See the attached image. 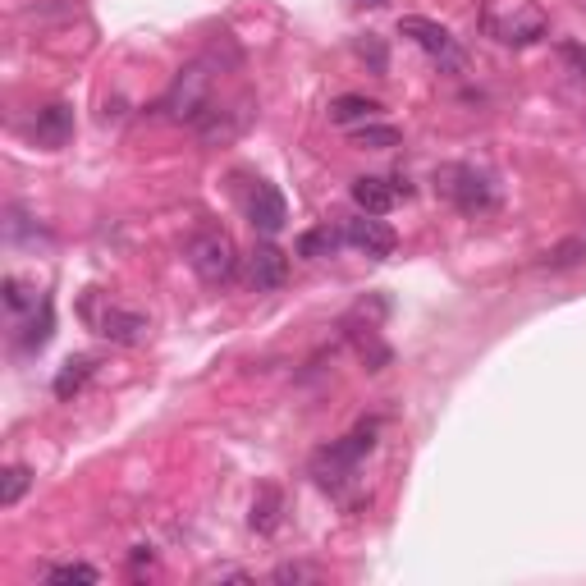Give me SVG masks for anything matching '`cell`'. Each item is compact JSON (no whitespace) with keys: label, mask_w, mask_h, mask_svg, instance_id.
I'll list each match as a JSON object with an SVG mask.
<instances>
[{"label":"cell","mask_w":586,"mask_h":586,"mask_svg":"<svg viewBox=\"0 0 586 586\" xmlns=\"http://www.w3.org/2000/svg\"><path fill=\"white\" fill-rule=\"evenodd\" d=\"M353 202H358V211H367V216H385V211H394V202H399V184L376 179V174H362V179H353Z\"/></svg>","instance_id":"cell-12"},{"label":"cell","mask_w":586,"mask_h":586,"mask_svg":"<svg viewBox=\"0 0 586 586\" xmlns=\"http://www.w3.org/2000/svg\"><path fill=\"white\" fill-rule=\"evenodd\" d=\"M28 486H33V472L23 463H14V467H5V481H0V509H14V504L28 495Z\"/></svg>","instance_id":"cell-18"},{"label":"cell","mask_w":586,"mask_h":586,"mask_svg":"<svg viewBox=\"0 0 586 586\" xmlns=\"http://www.w3.org/2000/svg\"><path fill=\"white\" fill-rule=\"evenodd\" d=\"M344 239L353 243V248L362 252V257H371V261H385V257H394V248H399V239H394V229L385 225L380 216H353L344 225Z\"/></svg>","instance_id":"cell-8"},{"label":"cell","mask_w":586,"mask_h":586,"mask_svg":"<svg viewBox=\"0 0 586 586\" xmlns=\"http://www.w3.org/2000/svg\"><path fill=\"white\" fill-rule=\"evenodd\" d=\"M184 257L197 271V280H207V284H229L234 275H239V248H234V239L216 225L197 229L193 239H188Z\"/></svg>","instance_id":"cell-4"},{"label":"cell","mask_w":586,"mask_h":586,"mask_svg":"<svg viewBox=\"0 0 586 586\" xmlns=\"http://www.w3.org/2000/svg\"><path fill=\"white\" fill-rule=\"evenodd\" d=\"M211 97H216V60H211V55H202V60H193V65H184L179 74H174V83H170V92H165L161 110L170 115V120L197 124L211 106H216Z\"/></svg>","instance_id":"cell-1"},{"label":"cell","mask_w":586,"mask_h":586,"mask_svg":"<svg viewBox=\"0 0 586 586\" xmlns=\"http://www.w3.org/2000/svg\"><path fill=\"white\" fill-rule=\"evenodd\" d=\"M51 326H55V316H51V303H42V316H33V326H28V335H23L19 344L28 348V353H33V348H42L46 339H51Z\"/></svg>","instance_id":"cell-24"},{"label":"cell","mask_w":586,"mask_h":586,"mask_svg":"<svg viewBox=\"0 0 586 586\" xmlns=\"http://www.w3.org/2000/svg\"><path fill=\"white\" fill-rule=\"evenodd\" d=\"M559 55H564V65L573 69L577 78H586V46H577V42H559Z\"/></svg>","instance_id":"cell-26"},{"label":"cell","mask_w":586,"mask_h":586,"mask_svg":"<svg viewBox=\"0 0 586 586\" xmlns=\"http://www.w3.org/2000/svg\"><path fill=\"white\" fill-rule=\"evenodd\" d=\"M358 55L371 65V74H385L390 69V55H385V42H380L376 33H367V37H358Z\"/></svg>","instance_id":"cell-23"},{"label":"cell","mask_w":586,"mask_h":586,"mask_svg":"<svg viewBox=\"0 0 586 586\" xmlns=\"http://www.w3.org/2000/svg\"><path fill=\"white\" fill-rule=\"evenodd\" d=\"M92 371H97V358H92V353H78V358H69L65 367H60V376H55V399H74L78 390H83L87 380H92Z\"/></svg>","instance_id":"cell-15"},{"label":"cell","mask_w":586,"mask_h":586,"mask_svg":"<svg viewBox=\"0 0 586 586\" xmlns=\"http://www.w3.org/2000/svg\"><path fill=\"white\" fill-rule=\"evenodd\" d=\"M376 449V426H362V431L344 435V440H335V445L326 449H316L312 454V477L316 486H326V490H339L353 472H358V463Z\"/></svg>","instance_id":"cell-3"},{"label":"cell","mask_w":586,"mask_h":586,"mask_svg":"<svg viewBox=\"0 0 586 586\" xmlns=\"http://www.w3.org/2000/svg\"><path fill=\"white\" fill-rule=\"evenodd\" d=\"M353 344H358V353H362V362H367V371H385L390 367V348L380 344L376 339V330H353Z\"/></svg>","instance_id":"cell-19"},{"label":"cell","mask_w":586,"mask_h":586,"mask_svg":"<svg viewBox=\"0 0 586 586\" xmlns=\"http://www.w3.org/2000/svg\"><path fill=\"white\" fill-rule=\"evenodd\" d=\"M271 577H275V582H316L321 573H316V568H307V564H280Z\"/></svg>","instance_id":"cell-25"},{"label":"cell","mask_w":586,"mask_h":586,"mask_svg":"<svg viewBox=\"0 0 586 586\" xmlns=\"http://www.w3.org/2000/svg\"><path fill=\"white\" fill-rule=\"evenodd\" d=\"M46 582L51 586H97L101 573L92 564H55V568H46Z\"/></svg>","instance_id":"cell-17"},{"label":"cell","mask_w":586,"mask_h":586,"mask_svg":"<svg viewBox=\"0 0 586 586\" xmlns=\"http://www.w3.org/2000/svg\"><path fill=\"white\" fill-rule=\"evenodd\" d=\"M33 138H37V147H46V152H60V147L74 138V110H69L65 101H51L46 110H37Z\"/></svg>","instance_id":"cell-11"},{"label":"cell","mask_w":586,"mask_h":586,"mask_svg":"<svg viewBox=\"0 0 586 586\" xmlns=\"http://www.w3.org/2000/svg\"><path fill=\"white\" fill-rule=\"evenodd\" d=\"M87 321H92V330H97L101 339H110V344L120 348H138L147 344V335H152V321L142 312H133V307H120V303H92L87 298Z\"/></svg>","instance_id":"cell-5"},{"label":"cell","mask_w":586,"mask_h":586,"mask_svg":"<svg viewBox=\"0 0 586 586\" xmlns=\"http://www.w3.org/2000/svg\"><path fill=\"white\" fill-rule=\"evenodd\" d=\"M5 307H10L14 316H23V312H37V289H28V284L19 280V275H5Z\"/></svg>","instance_id":"cell-21"},{"label":"cell","mask_w":586,"mask_h":586,"mask_svg":"<svg viewBox=\"0 0 586 586\" xmlns=\"http://www.w3.org/2000/svg\"><path fill=\"white\" fill-rule=\"evenodd\" d=\"M481 28L500 46H532L550 33L545 10H536L532 0H490L481 10Z\"/></svg>","instance_id":"cell-2"},{"label":"cell","mask_w":586,"mask_h":586,"mask_svg":"<svg viewBox=\"0 0 586 586\" xmlns=\"http://www.w3.org/2000/svg\"><path fill=\"white\" fill-rule=\"evenodd\" d=\"M280 518H284V495H280V486H261L257 490V500H252V532L257 536H271L275 527H280Z\"/></svg>","instance_id":"cell-13"},{"label":"cell","mask_w":586,"mask_h":586,"mask_svg":"<svg viewBox=\"0 0 586 586\" xmlns=\"http://www.w3.org/2000/svg\"><path fill=\"white\" fill-rule=\"evenodd\" d=\"M380 101L371 97H358V92H344V97L330 101V124H344V129H353V124H371L376 120Z\"/></svg>","instance_id":"cell-14"},{"label":"cell","mask_w":586,"mask_h":586,"mask_svg":"<svg viewBox=\"0 0 586 586\" xmlns=\"http://www.w3.org/2000/svg\"><path fill=\"white\" fill-rule=\"evenodd\" d=\"M582 261H586V239H564L554 252H545L550 271H568V266H582Z\"/></svg>","instance_id":"cell-22"},{"label":"cell","mask_w":586,"mask_h":586,"mask_svg":"<svg viewBox=\"0 0 586 586\" xmlns=\"http://www.w3.org/2000/svg\"><path fill=\"white\" fill-rule=\"evenodd\" d=\"M445 193H449V202H454L463 216H486V211H495V184H490L486 174H477L472 165H449L445 174Z\"/></svg>","instance_id":"cell-6"},{"label":"cell","mask_w":586,"mask_h":586,"mask_svg":"<svg viewBox=\"0 0 586 586\" xmlns=\"http://www.w3.org/2000/svg\"><path fill=\"white\" fill-rule=\"evenodd\" d=\"M248 220L257 234H280L284 225H289V207H284V193L275 184H252L248 193Z\"/></svg>","instance_id":"cell-10"},{"label":"cell","mask_w":586,"mask_h":586,"mask_svg":"<svg viewBox=\"0 0 586 586\" xmlns=\"http://www.w3.org/2000/svg\"><path fill=\"white\" fill-rule=\"evenodd\" d=\"M399 37H413L426 55H431L440 69H463V51H458L454 33H449L445 23L426 19V14H403L399 19Z\"/></svg>","instance_id":"cell-7"},{"label":"cell","mask_w":586,"mask_h":586,"mask_svg":"<svg viewBox=\"0 0 586 586\" xmlns=\"http://www.w3.org/2000/svg\"><path fill=\"white\" fill-rule=\"evenodd\" d=\"M243 275H248V284L257 293H275V289H284V280H289V257H284L275 243H261V248L248 252Z\"/></svg>","instance_id":"cell-9"},{"label":"cell","mask_w":586,"mask_h":586,"mask_svg":"<svg viewBox=\"0 0 586 586\" xmlns=\"http://www.w3.org/2000/svg\"><path fill=\"white\" fill-rule=\"evenodd\" d=\"M358 5H367V10H380V5H385V0H358Z\"/></svg>","instance_id":"cell-27"},{"label":"cell","mask_w":586,"mask_h":586,"mask_svg":"<svg viewBox=\"0 0 586 586\" xmlns=\"http://www.w3.org/2000/svg\"><path fill=\"white\" fill-rule=\"evenodd\" d=\"M335 248H339V234L330 225H321V229H307V234H298V257H307V261H321V257H335Z\"/></svg>","instance_id":"cell-16"},{"label":"cell","mask_w":586,"mask_h":586,"mask_svg":"<svg viewBox=\"0 0 586 586\" xmlns=\"http://www.w3.org/2000/svg\"><path fill=\"white\" fill-rule=\"evenodd\" d=\"M353 147H371V152L399 147V129L394 124H362V129H353Z\"/></svg>","instance_id":"cell-20"}]
</instances>
